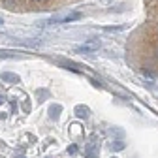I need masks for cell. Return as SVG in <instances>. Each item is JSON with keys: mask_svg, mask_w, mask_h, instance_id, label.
I'll return each mask as SVG.
<instances>
[{"mask_svg": "<svg viewBox=\"0 0 158 158\" xmlns=\"http://www.w3.org/2000/svg\"><path fill=\"white\" fill-rule=\"evenodd\" d=\"M145 10V21L128 44V51L143 64L158 68V0H147Z\"/></svg>", "mask_w": 158, "mask_h": 158, "instance_id": "1", "label": "cell"}, {"mask_svg": "<svg viewBox=\"0 0 158 158\" xmlns=\"http://www.w3.org/2000/svg\"><path fill=\"white\" fill-rule=\"evenodd\" d=\"M75 0H0V6L11 11H44L51 8H60Z\"/></svg>", "mask_w": 158, "mask_h": 158, "instance_id": "2", "label": "cell"}, {"mask_svg": "<svg viewBox=\"0 0 158 158\" xmlns=\"http://www.w3.org/2000/svg\"><path fill=\"white\" fill-rule=\"evenodd\" d=\"M56 64H60L62 68H68V70L72 68L73 72H81V70H83V66H81V64L72 62V60H66V58H62V56H60V58H56Z\"/></svg>", "mask_w": 158, "mask_h": 158, "instance_id": "3", "label": "cell"}, {"mask_svg": "<svg viewBox=\"0 0 158 158\" xmlns=\"http://www.w3.org/2000/svg\"><path fill=\"white\" fill-rule=\"evenodd\" d=\"M2 81L17 85L19 81H21V79H19V75H17V73H11V72H4V73H2Z\"/></svg>", "mask_w": 158, "mask_h": 158, "instance_id": "4", "label": "cell"}, {"mask_svg": "<svg viewBox=\"0 0 158 158\" xmlns=\"http://www.w3.org/2000/svg\"><path fill=\"white\" fill-rule=\"evenodd\" d=\"M60 113H62V106H60V104H53V106L49 107V117L53 118V121H56V118L60 117Z\"/></svg>", "mask_w": 158, "mask_h": 158, "instance_id": "5", "label": "cell"}, {"mask_svg": "<svg viewBox=\"0 0 158 158\" xmlns=\"http://www.w3.org/2000/svg\"><path fill=\"white\" fill-rule=\"evenodd\" d=\"M73 113H75V115H77L79 118H87V117L90 115V109H89L87 106H75Z\"/></svg>", "mask_w": 158, "mask_h": 158, "instance_id": "6", "label": "cell"}, {"mask_svg": "<svg viewBox=\"0 0 158 158\" xmlns=\"http://www.w3.org/2000/svg\"><path fill=\"white\" fill-rule=\"evenodd\" d=\"M85 154H87V158H98V154H96V145H89V147L85 149Z\"/></svg>", "mask_w": 158, "mask_h": 158, "instance_id": "7", "label": "cell"}, {"mask_svg": "<svg viewBox=\"0 0 158 158\" xmlns=\"http://www.w3.org/2000/svg\"><path fill=\"white\" fill-rule=\"evenodd\" d=\"M21 107H23V111H25L27 115H28V113H30V109H32V107H30V102H28V98H27V96H25V100L21 102Z\"/></svg>", "mask_w": 158, "mask_h": 158, "instance_id": "8", "label": "cell"}, {"mask_svg": "<svg viewBox=\"0 0 158 158\" xmlns=\"http://www.w3.org/2000/svg\"><path fill=\"white\" fill-rule=\"evenodd\" d=\"M79 17H81V13H72V15H68V17H64V19H58V21L70 23V21H75V19H79Z\"/></svg>", "mask_w": 158, "mask_h": 158, "instance_id": "9", "label": "cell"}, {"mask_svg": "<svg viewBox=\"0 0 158 158\" xmlns=\"http://www.w3.org/2000/svg\"><path fill=\"white\" fill-rule=\"evenodd\" d=\"M98 47V44H90V45H85V47H79L77 51H81V53H89V51H92V49H96Z\"/></svg>", "mask_w": 158, "mask_h": 158, "instance_id": "10", "label": "cell"}, {"mask_svg": "<svg viewBox=\"0 0 158 158\" xmlns=\"http://www.w3.org/2000/svg\"><path fill=\"white\" fill-rule=\"evenodd\" d=\"M111 149H113V151H123V149H124V143H123V141H113Z\"/></svg>", "mask_w": 158, "mask_h": 158, "instance_id": "11", "label": "cell"}, {"mask_svg": "<svg viewBox=\"0 0 158 158\" xmlns=\"http://www.w3.org/2000/svg\"><path fill=\"white\" fill-rule=\"evenodd\" d=\"M47 94H49V92H47V90H45V89H42V90H36V96H38V98H40V102H44V100H42V98H45V96H47Z\"/></svg>", "mask_w": 158, "mask_h": 158, "instance_id": "12", "label": "cell"}, {"mask_svg": "<svg viewBox=\"0 0 158 158\" xmlns=\"http://www.w3.org/2000/svg\"><path fill=\"white\" fill-rule=\"evenodd\" d=\"M68 152H70V154H75V152H77V147H75V145H70V147H68Z\"/></svg>", "mask_w": 158, "mask_h": 158, "instance_id": "13", "label": "cell"}, {"mask_svg": "<svg viewBox=\"0 0 158 158\" xmlns=\"http://www.w3.org/2000/svg\"><path fill=\"white\" fill-rule=\"evenodd\" d=\"M4 102V96H0V104H2Z\"/></svg>", "mask_w": 158, "mask_h": 158, "instance_id": "14", "label": "cell"}]
</instances>
